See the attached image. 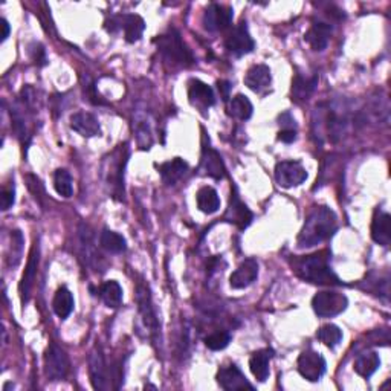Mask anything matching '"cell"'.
I'll return each mask as SVG.
<instances>
[{"instance_id": "cell-43", "label": "cell", "mask_w": 391, "mask_h": 391, "mask_svg": "<svg viewBox=\"0 0 391 391\" xmlns=\"http://www.w3.org/2000/svg\"><path fill=\"white\" fill-rule=\"evenodd\" d=\"M279 121H280V126H283V128H293V130H295V119L290 117L289 112L280 115Z\"/></svg>"}, {"instance_id": "cell-15", "label": "cell", "mask_w": 391, "mask_h": 391, "mask_svg": "<svg viewBox=\"0 0 391 391\" xmlns=\"http://www.w3.org/2000/svg\"><path fill=\"white\" fill-rule=\"evenodd\" d=\"M89 376H91L92 387L98 391L109 388V373L108 365L104 361V355L100 347H95L89 355Z\"/></svg>"}, {"instance_id": "cell-19", "label": "cell", "mask_w": 391, "mask_h": 391, "mask_svg": "<svg viewBox=\"0 0 391 391\" xmlns=\"http://www.w3.org/2000/svg\"><path fill=\"white\" fill-rule=\"evenodd\" d=\"M244 84H246L252 92L260 95L266 94L272 84L271 69H269L266 64H256V66H252L246 72V75H244Z\"/></svg>"}, {"instance_id": "cell-2", "label": "cell", "mask_w": 391, "mask_h": 391, "mask_svg": "<svg viewBox=\"0 0 391 391\" xmlns=\"http://www.w3.org/2000/svg\"><path fill=\"white\" fill-rule=\"evenodd\" d=\"M330 254L327 251L316 252L312 256L300 257L293 260V271L303 279L304 281L315 283V284H333V286H339L341 281L338 276L333 274L332 267L329 265Z\"/></svg>"}, {"instance_id": "cell-17", "label": "cell", "mask_w": 391, "mask_h": 391, "mask_svg": "<svg viewBox=\"0 0 391 391\" xmlns=\"http://www.w3.org/2000/svg\"><path fill=\"white\" fill-rule=\"evenodd\" d=\"M252 219H254V216H252L251 209L240 200V196L237 194V189L233 186L230 207H228V209H226L225 220L226 222L237 225L240 230H244V228H248L251 225Z\"/></svg>"}, {"instance_id": "cell-27", "label": "cell", "mask_w": 391, "mask_h": 391, "mask_svg": "<svg viewBox=\"0 0 391 391\" xmlns=\"http://www.w3.org/2000/svg\"><path fill=\"white\" fill-rule=\"evenodd\" d=\"M318 84V77H303L301 73H297V77L292 81V100L295 101H306L309 96L313 94Z\"/></svg>"}, {"instance_id": "cell-8", "label": "cell", "mask_w": 391, "mask_h": 391, "mask_svg": "<svg viewBox=\"0 0 391 391\" xmlns=\"http://www.w3.org/2000/svg\"><path fill=\"white\" fill-rule=\"evenodd\" d=\"M71 362L66 352L57 344H51L45 353V374L51 381H63L68 378Z\"/></svg>"}, {"instance_id": "cell-40", "label": "cell", "mask_w": 391, "mask_h": 391, "mask_svg": "<svg viewBox=\"0 0 391 391\" xmlns=\"http://www.w3.org/2000/svg\"><path fill=\"white\" fill-rule=\"evenodd\" d=\"M0 199H2V209L8 211L10 208H13V205L15 203V186L14 184L10 186H5L2 196H0Z\"/></svg>"}, {"instance_id": "cell-29", "label": "cell", "mask_w": 391, "mask_h": 391, "mask_svg": "<svg viewBox=\"0 0 391 391\" xmlns=\"http://www.w3.org/2000/svg\"><path fill=\"white\" fill-rule=\"evenodd\" d=\"M198 207L205 214H214L220 208V198L213 186H202L196 196Z\"/></svg>"}, {"instance_id": "cell-37", "label": "cell", "mask_w": 391, "mask_h": 391, "mask_svg": "<svg viewBox=\"0 0 391 391\" xmlns=\"http://www.w3.org/2000/svg\"><path fill=\"white\" fill-rule=\"evenodd\" d=\"M11 239H13L11 254H10V257H8V265H10L11 267H15L22 260V251H23L24 240H23V235L20 231H13Z\"/></svg>"}, {"instance_id": "cell-20", "label": "cell", "mask_w": 391, "mask_h": 391, "mask_svg": "<svg viewBox=\"0 0 391 391\" xmlns=\"http://www.w3.org/2000/svg\"><path fill=\"white\" fill-rule=\"evenodd\" d=\"M258 276V263L254 258H246L230 276V286L233 289H244L251 286Z\"/></svg>"}, {"instance_id": "cell-13", "label": "cell", "mask_w": 391, "mask_h": 391, "mask_svg": "<svg viewBox=\"0 0 391 391\" xmlns=\"http://www.w3.org/2000/svg\"><path fill=\"white\" fill-rule=\"evenodd\" d=\"M298 373L304 379L311 382H318L325 373V360L313 350H306L298 357Z\"/></svg>"}, {"instance_id": "cell-34", "label": "cell", "mask_w": 391, "mask_h": 391, "mask_svg": "<svg viewBox=\"0 0 391 391\" xmlns=\"http://www.w3.org/2000/svg\"><path fill=\"white\" fill-rule=\"evenodd\" d=\"M316 338L320 339L324 346L333 348L342 341V332L335 324H325L318 329Z\"/></svg>"}, {"instance_id": "cell-30", "label": "cell", "mask_w": 391, "mask_h": 391, "mask_svg": "<svg viewBox=\"0 0 391 391\" xmlns=\"http://www.w3.org/2000/svg\"><path fill=\"white\" fill-rule=\"evenodd\" d=\"M73 306H75V301H73L72 292L68 288L63 286L55 292L52 307L57 316L61 318V320H66V318L72 313Z\"/></svg>"}, {"instance_id": "cell-25", "label": "cell", "mask_w": 391, "mask_h": 391, "mask_svg": "<svg viewBox=\"0 0 391 391\" xmlns=\"http://www.w3.org/2000/svg\"><path fill=\"white\" fill-rule=\"evenodd\" d=\"M159 170V175L162 177V181L167 185H175L177 181H181V179L186 175V171H189V164L181 158H175L171 161L164 162V164H161L158 167Z\"/></svg>"}, {"instance_id": "cell-5", "label": "cell", "mask_w": 391, "mask_h": 391, "mask_svg": "<svg viewBox=\"0 0 391 391\" xmlns=\"http://www.w3.org/2000/svg\"><path fill=\"white\" fill-rule=\"evenodd\" d=\"M136 304L144 327L149 330L150 339L153 341V344H158V338L161 337V324L156 309L153 306L149 284H145L144 280L136 283Z\"/></svg>"}, {"instance_id": "cell-3", "label": "cell", "mask_w": 391, "mask_h": 391, "mask_svg": "<svg viewBox=\"0 0 391 391\" xmlns=\"http://www.w3.org/2000/svg\"><path fill=\"white\" fill-rule=\"evenodd\" d=\"M128 161L127 144L118 145L103 162V176L113 199L124 200V173Z\"/></svg>"}, {"instance_id": "cell-32", "label": "cell", "mask_w": 391, "mask_h": 391, "mask_svg": "<svg viewBox=\"0 0 391 391\" xmlns=\"http://www.w3.org/2000/svg\"><path fill=\"white\" fill-rule=\"evenodd\" d=\"M98 293H100V298L108 307L117 309L122 303V288L115 280H109L103 283L100 289H98Z\"/></svg>"}, {"instance_id": "cell-11", "label": "cell", "mask_w": 391, "mask_h": 391, "mask_svg": "<svg viewBox=\"0 0 391 391\" xmlns=\"http://www.w3.org/2000/svg\"><path fill=\"white\" fill-rule=\"evenodd\" d=\"M233 19H234V10L231 6L211 3L205 10V13H203L202 23H203V28L207 31L219 32L230 28Z\"/></svg>"}, {"instance_id": "cell-7", "label": "cell", "mask_w": 391, "mask_h": 391, "mask_svg": "<svg viewBox=\"0 0 391 391\" xmlns=\"http://www.w3.org/2000/svg\"><path fill=\"white\" fill-rule=\"evenodd\" d=\"M105 29L109 32H117L122 31L124 32L126 42L128 43H136L140 42L144 29H145V22L138 14H122V15H115V17H110L109 20H105Z\"/></svg>"}, {"instance_id": "cell-16", "label": "cell", "mask_w": 391, "mask_h": 391, "mask_svg": "<svg viewBox=\"0 0 391 391\" xmlns=\"http://www.w3.org/2000/svg\"><path fill=\"white\" fill-rule=\"evenodd\" d=\"M217 384L220 388L226 391H240V390H254L248 379L244 378V374L235 364L222 367L217 371Z\"/></svg>"}, {"instance_id": "cell-39", "label": "cell", "mask_w": 391, "mask_h": 391, "mask_svg": "<svg viewBox=\"0 0 391 391\" xmlns=\"http://www.w3.org/2000/svg\"><path fill=\"white\" fill-rule=\"evenodd\" d=\"M29 52H31L32 60H34V63L37 64V66H46L47 59H46V51H45L43 45L34 43V45L31 46V51Z\"/></svg>"}, {"instance_id": "cell-35", "label": "cell", "mask_w": 391, "mask_h": 391, "mask_svg": "<svg viewBox=\"0 0 391 391\" xmlns=\"http://www.w3.org/2000/svg\"><path fill=\"white\" fill-rule=\"evenodd\" d=\"M135 133H136V141L138 145L142 150H149L153 144V135H152V127L150 122L145 117L138 118L135 122Z\"/></svg>"}, {"instance_id": "cell-18", "label": "cell", "mask_w": 391, "mask_h": 391, "mask_svg": "<svg viewBox=\"0 0 391 391\" xmlns=\"http://www.w3.org/2000/svg\"><path fill=\"white\" fill-rule=\"evenodd\" d=\"M200 170L203 175H207L213 179H223L226 176V168L222 161V156L213 147L203 144L202 147V159H200Z\"/></svg>"}, {"instance_id": "cell-1", "label": "cell", "mask_w": 391, "mask_h": 391, "mask_svg": "<svg viewBox=\"0 0 391 391\" xmlns=\"http://www.w3.org/2000/svg\"><path fill=\"white\" fill-rule=\"evenodd\" d=\"M337 214L329 207H315L309 213L306 222L298 234V248H313L324 240L330 239L337 231Z\"/></svg>"}, {"instance_id": "cell-42", "label": "cell", "mask_w": 391, "mask_h": 391, "mask_svg": "<svg viewBox=\"0 0 391 391\" xmlns=\"http://www.w3.org/2000/svg\"><path fill=\"white\" fill-rule=\"evenodd\" d=\"M84 92H86V95H87V100L91 101V103H94V104H104V100H103V98H101L100 95L96 94L94 84H89L87 87L84 86Z\"/></svg>"}, {"instance_id": "cell-14", "label": "cell", "mask_w": 391, "mask_h": 391, "mask_svg": "<svg viewBox=\"0 0 391 391\" xmlns=\"http://www.w3.org/2000/svg\"><path fill=\"white\" fill-rule=\"evenodd\" d=\"M38 263H40V244H38V240H36L31 248L28 265H27V269H24L22 281L19 284V292H20V298H22L23 304H27L31 298V290H32V286H34V281L37 276Z\"/></svg>"}, {"instance_id": "cell-9", "label": "cell", "mask_w": 391, "mask_h": 391, "mask_svg": "<svg viewBox=\"0 0 391 391\" xmlns=\"http://www.w3.org/2000/svg\"><path fill=\"white\" fill-rule=\"evenodd\" d=\"M347 297L339 292H318L312 298L313 312L318 316L332 318L346 311Z\"/></svg>"}, {"instance_id": "cell-31", "label": "cell", "mask_w": 391, "mask_h": 391, "mask_svg": "<svg viewBox=\"0 0 391 391\" xmlns=\"http://www.w3.org/2000/svg\"><path fill=\"white\" fill-rule=\"evenodd\" d=\"M252 112H254V108H252V103L246 95L237 94L231 98L230 104H228V113L235 119L248 121L252 117Z\"/></svg>"}, {"instance_id": "cell-6", "label": "cell", "mask_w": 391, "mask_h": 391, "mask_svg": "<svg viewBox=\"0 0 391 391\" xmlns=\"http://www.w3.org/2000/svg\"><path fill=\"white\" fill-rule=\"evenodd\" d=\"M154 43L158 45L159 52L164 55V59L173 64L179 66H190L193 63V55L184 45L181 36L176 29H170L167 34L161 36L154 40Z\"/></svg>"}, {"instance_id": "cell-21", "label": "cell", "mask_w": 391, "mask_h": 391, "mask_svg": "<svg viewBox=\"0 0 391 391\" xmlns=\"http://www.w3.org/2000/svg\"><path fill=\"white\" fill-rule=\"evenodd\" d=\"M71 128L84 138H94L101 135V126L92 113L77 112L71 117Z\"/></svg>"}, {"instance_id": "cell-38", "label": "cell", "mask_w": 391, "mask_h": 391, "mask_svg": "<svg viewBox=\"0 0 391 391\" xmlns=\"http://www.w3.org/2000/svg\"><path fill=\"white\" fill-rule=\"evenodd\" d=\"M230 342H231V335L228 332H214L205 338V346L209 350H214V352L226 348L230 346Z\"/></svg>"}, {"instance_id": "cell-22", "label": "cell", "mask_w": 391, "mask_h": 391, "mask_svg": "<svg viewBox=\"0 0 391 391\" xmlns=\"http://www.w3.org/2000/svg\"><path fill=\"white\" fill-rule=\"evenodd\" d=\"M190 103L202 110L209 109L216 103L214 91L200 80H191L189 87Z\"/></svg>"}, {"instance_id": "cell-26", "label": "cell", "mask_w": 391, "mask_h": 391, "mask_svg": "<svg viewBox=\"0 0 391 391\" xmlns=\"http://www.w3.org/2000/svg\"><path fill=\"white\" fill-rule=\"evenodd\" d=\"M274 352L269 348L258 350L249 360V369L258 382H265L269 378V362H271Z\"/></svg>"}, {"instance_id": "cell-44", "label": "cell", "mask_w": 391, "mask_h": 391, "mask_svg": "<svg viewBox=\"0 0 391 391\" xmlns=\"http://www.w3.org/2000/svg\"><path fill=\"white\" fill-rule=\"evenodd\" d=\"M0 27H2V36H0V40L5 42V40L10 37V31H11L10 23H8L6 19H2V20H0Z\"/></svg>"}, {"instance_id": "cell-12", "label": "cell", "mask_w": 391, "mask_h": 391, "mask_svg": "<svg viewBox=\"0 0 391 391\" xmlns=\"http://www.w3.org/2000/svg\"><path fill=\"white\" fill-rule=\"evenodd\" d=\"M225 46L234 57H243L254 51L256 42L249 34L246 22H242L228 34L225 40Z\"/></svg>"}, {"instance_id": "cell-10", "label": "cell", "mask_w": 391, "mask_h": 391, "mask_svg": "<svg viewBox=\"0 0 391 391\" xmlns=\"http://www.w3.org/2000/svg\"><path fill=\"white\" fill-rule=\"evenodd\" d=\"M275 181L283 189L298 186L307 179V171L298 161H281L275 167Z\"/></svg>"}, {"instance_id": "cell-23", "label": "cell", "mask_w": 391, "mask_h": 391, "mask_svg": "<svg viewBox=\"0 0 391 391\" xmlns=\"http://www.w3.org/2000/svg\"><path fill=\"white\" fill-rule=\"evenodd\" d=\"M332 32H333L332 24L324 23V22H316L312 24L311 28H309V31L304 34V40L309 43V46L313 49V51L321 52L325 47H327V45L330 42V37H332Z\"/></svg>"}, {"instance_id": "cell-45", "label": "cell", "mask_w": 391, "mask_h": 391, "mask_svg": "<svg viewBox=\"0 0 391 391\" xmlns=\"http://www.w3.org/2000/svg\"><path fill=\"white\" fill-rule=\"evenodd\" d=\"M219 86V91L222 92V96H223V100H228V92H230V83H226V81H219L217 83Z\"/></svg>"}, {"instance_id": "cell-4", "label": "cell", "mask_w": 391, "mask_h": 391, "mask_svg": "<svg viewBox=\"0 0 391 391\" xmlns=\"http://www.w3.org/2000/svg\"><path fill=\"white\" fill-rule=\"evenodd\" d=\"M315 115H318V121H313V126L318 127L316 133L320 136L324 135L330 142L339 141L348 124L347 113L338 112L333 105H320L316 108Z\"/></svg>"}, {"instance_id": "cell-28", "label": "cell", "mask_w": 391, "mask_h": 391, "mask_svg": "<svg viewBox=\"0 0 391 391\" xmlns=\"http://www.w3.org/2000/svg\"><path fill=\"white\" fill-rule=\"evenodd\" d=\"M381 367V357L376 352H365L356 357L353 369L360 376L369 379Z\"/></svg>"}, {"instance_id": "cell-36", "label": "cell", "mask_w": 391, "mask_h": 391, "mask_svg": "<svg viewBox=\"0 0 391 391\" xmlns=\"http://www.w3.org/2000/svg\"><path fill=\"white\" fill-rule=\"evenodd\" d=\"M54 189L59 193L61 198L69 199L73 194V185H72V176L68 170L59 168L54 175Z\"/></svg>"}, {"instance_id": "cell-41", "label": "cell", "mask_w": 391, "mask_h": 391, "mask_svg": "<svg viewBox=\"0 0 391 391\" xmlns=\"http://www.w3.org/2000/svg\"><path fill=\"white\" fill-rule=\"evenodd\" d=\"M279 141L284 142V144H290L297 140V130L293 128H281L279 132Z\"/></svg>"}, {"instance_id": "cell-24", "label": "cell", "mask_w": 391, "mask_h": 391, "mask_svg": "<svg viewBox=\"0 0 391 391\" xmlns=\"http://www.w3.org/2000/svg\"><path fill=\"white\" fill-rule=\"evenodd\" d=\"M371 239L381 246H390L391 243V217L385 211H376L371 222Z\"/></svg>"}, {"instance_id": "cell-33", "label": "cell", "mask_w": 391, "mask_h": 391, "mask_svg": "<svg viewBox=\"0 0 391 391\" xmlns=\"http://www.w3.org/2000/svg\"><path fill=\"white\" fill-rule=\"evenodd\" d=\"M100 244L105 251L112 252V254H121V252H124L127 249L126 239L122 237L121 234L110 230H104L101 233Z\"/></svg>"}]
</instances>
